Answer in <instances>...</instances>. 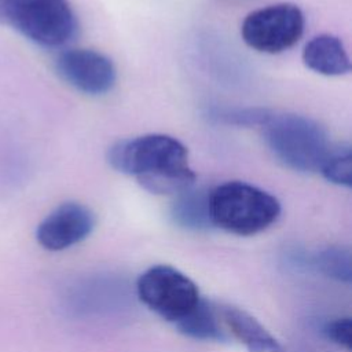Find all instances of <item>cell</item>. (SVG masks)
I'll use <instances>...</instances> for the list:
<instances>
[{"instance_id": "obj_14", "label": "cell", "mask_w": 352, "mask_h": 352, "mask_svg": "<svg viewBox=\"0 0 352 352\" xmlns=\"http://www.w3.org/2000/svg\"><path fill=\"white\" fill-rule=\"evenodd\" d=\"M314 263L326 276L340 282H351L352 260L348 248L341 245L327 246L316 253Z\"/></svg>"}, {"instance_id": "obj_8", "label": "cell", "mask_w": 352, "mask_h": 352, "mask_svg": "<svg viewBox=\"0 0 352 352\" xmlns=\"http://www.w3.org/2000/svg\"><path fill=\"white\" fill-rule=\"evenodd\" d=\"M95 214L88 206L74 201L63 202L41 220L36 239L47 250H65L84 241L95 228Z\"/></svg>"}, {"instance_id": "obj_1", "label": "cell", "mask_w": 352, "mask_h": 352, "mask_svg": "<svg viewBox=\"0 0 352 352\" xmlns=\"http://www.w3.org/2000/svg\"><path fill=\"white\" fill-rule=\"evenodd\" d=\"M107 162L117 172L133 176L144 190L158 195H177L195 182L186 146L164 133L116 142L107 150Z\"/></svg>"}, {"instance_id": "obj_15", "label": "cell", "mask_w": 352, "mask_h": 352, "mask_svg": "<svg viewBox=\"0 0 352 352\" xmlns=\"http://www.w3.org/2000/svg\"><path fill=\"white\" fill-rule=\"evenodd\" d=\"M271 111L263 107H235V109H220L212 113V117L220 122L228 125H239V126H249V125H263Z\"/></svg>"}, {"instance_id": "obj_9", "label": "cell", "mask_w": 352, "mask_h": 352, "mask_svg": "<svg viewBox=\"0 0 352 352\" xmlns=\"http://www.w3.org/2000/svg\"><path fill=\"white\" fill-rule=\"evenodd\" d=\"M302 62L308 69L323 76H342L351 70L349 55L342 41L327 33L315 36L305 44Z\"/></svg>"}, {"instance_id": "obj_6", "label": "cell", "mask_w": 352, "mask_h": 352, "mask_svg": "<svg viewBox=\"0 0 352 352\" xmlns=\"http://www.w3.org/2000/svg\"><path fill=\"white\" fill-rule=\"evenodd\" d=\"M304 26L305 18L300 7L278 3L248 14L241 26V36L258 52L280 54L301 38Z\"/></svg>"}, {"instance_id": "obj_17", "label": "cell", "mask_w": 352, "mask_h": 352, "mask_svg": "<svg viewBox=\"0 0 352 352\" xmlns=\"http://www.w3.org/2000/svg\"><path fill=\"white\" fill-rule=\"evenodd\" d=\"M8 11H10V0H0V25L8 23Z\"/></svg>"}, {"instance_id": "obj_3", "label": "cell", "mask_w": 352, "mask_h": 352, "mask_svg": "<svg viewBox=\"0 0 352 352\" xmlns=\"http://www.w3.org/2000/svg\"><path fill=\"white\" fill-rule=\"evenodd\" d=\"M261 128L268 150L280 164L302 173L320 169L331 143L315 120L300 114L271 113Z\"/></svg>"}, {"instance_id": "obj_16", "label": "cell", "mask_w": 352, "mask_h": 352, "mask_svg": "<svg viewBox=\"0 0 352 352\" xmlns=\"http://www.w3.org/2000/svg\"><path fill=\"white\" fill-rule=\"evenodd\" d=\"M351 330L352 323L349 318H337L334 320L327 322L323 326L324 336L334 344L351 349Z\"/></svg>"}, {"instance_id": "obj_7", "label": "cell", "mask_w": 352, "mask_h": 352, "mask_svg": "<svg viewBox=\"0 0 352 352\" xmlns=\"http://www.w3.org/2000/svg\"><path fill=\"white\" fill-rule=\"evenodd\" d=\"M55 69L62 80L87 95L109 92L117 78L111 59L88 48L63 51L55 60Z\"/></svg>"}, {"instance_id": "obj_10", "label": "cell", "mask_w": 352, "mask_h": 352, "mask_svg": "<svg viewBox=\"0 0 352 352\" xmlns=\"http://www.w3.org/2000/svg\"><path fill=\"white\" fill-rule=\"evenodd\" d=\"M223 320L231 333L246 345L248 352H287L250 314L235 307H224Z\"/></svg>"}, {"instance_id": "obj_5", "label": "cell", "mask_w": 352, "mask_h": 352, "mask_svg": "<svg viewBox=\"0 0 352 352\" xmlns=\"http://www.w3.org/2000/svg\"><path fill=\"white\" fill-rule=\"evenodd\" d=\"M136 289L147 308L173 324L187 316L202 298L186 274L165 264L147 268L139 276Z\"/></svg>"}, {"instance_id": "obj_4", "label": "cell", "mask_w": 352, "mask_h": 352, "mask_svg": "<svg viewBox=\"0 0 352 352\" xmlns=\"http://www.w3.org/2000/svg\"><path fill=\"white\" fill-rule=\"evenodd\" d=\"M8 25L43 47H60L77 32L69 0H10Z\"/></svg>"}, {"instance_id": "obj_12", "label": "cell", "mask_w": 352, "mask_h": 352, "mask_svg": "<svg viewBox=\"0 0 352 352\" xmlns=\"http://www.w3.org/2000/svg\"><path fill=\"white\" fill-rule=\"evenodd\" d=\"M176 329L194 340L201 341H226L227 336L219 324L214 308L210 302L201 298L197 307L182 320L175 323Z\"/></svg>"}, {"instance_id": "obj_2", "label": "cell", "mask_w": 352, "mask_h": 352, "mask_svg": "<svg viewBox=\"0 0 352 352\" xmlns=\"http://www.w3.org/2000/svg\"><path fill=\"white\" fill-rule=\"evenodd\" d=\"M209 213L213 227L249 236L267 230L278 220L280 204L257 186L232 180L209 190Z\"/></svg>"}, {"instance_id": "obj_13", "label": "cell", "mask_w": 352, "mask_h": 352, "mask_svg": "<svg viewBox=\"0 0 352 352\" xmlns=\"http://www.w3.org/2000/svg\"><path fill=\"white\" fill-rule=\"evenodd\" d=\"M319 172L333 184L351 187L352 184V151L348 143L330 144Z\"/></svg>"}, {"instance_id": "obj_11", "label": "cell", "mask_w": 352, "mask_h": 352, "mask_svg": "<svg viewBox=\"0 0 352 352\" xmlns=\"http://www.w3.org/2000/svg\"><path fill=\"white\" fill-rule=\"evenodd\" d=\"M170 216L179 227L186 230L204 231L213 227L209 213V190L190 187L177 194Z\"/></svg>"}]
</instances>
